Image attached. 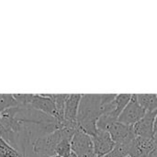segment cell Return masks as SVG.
<instances>
[{"label": "cell", "instance_id": "6da1fadb", "mask_svg": "<svg viewBox=\"0 0 157 157\" xmlns=\"http://www.w3.org/2000/svg\"><path fill=\"white\" fill-rule=\"evenodd\" d=\"M102 114L101 95H82L77 114V126L80 130L92 137L98 131V121Z\"/></svg>", "mask_w": 157, "mask_h": 157}, {"label": "cell", "instance_id": "7a4b0ae2", "mask_svg": "<svg viewBox=\"0 0 157 157\" xmlns=\"http://www.w3.org/2000/svg\"><path fill=\"white\" fill-rule=\"evenodd\" d=\"M63 138L62 129L35 140L32 144L33 157H52L56 155V147Z\"/></svg>", "mask_w": 157, "mask_h": 157}, {"label": "cell", "instance_id": "3957f363", "mask_svg": "<svg viewBox=\"0 0 157 157\" xmlns=\"http://www.w3.org/2000/svg\"><path fill=\"white\" fill-rule=\"evenodd\" d=\"M71 148L77 157H96L91 136L79 128L76 129L72 138Z\"/></svg>", "mask_w": 157, "mask_h": 157}, {"label": "cell", "instance_id": "277c9868", "mask_svg": "<svg viewBox=\"0 0 157 157\" xmlns=\"http://www.w3.org/2000/svg\"><path fill=\"white\" fill-rule=\"evenodd\" d=\"M145 113L146 112L143 109L138 102L137 94H132L130 102L120 115L118 121L125 125L133 126L141 119H143Z\"/></svg>", "mask_w": 157, "mask_h": 157}, {"label": "cell", "instance_id": "5b68a950", "mask_svg": "<svg viewBox=\"0 0 157 157\" xmlns=\"http://www.w3.org/2000/svg\"><path fill=\"white\" fill-rule=\"evenodd\" d=\"M82 95L81 94H70L64 108V114H63V121L62 124V128H71V129H77V114L79 104L81 100Z\"/></svg>", "mask_w": 157, "mask_h": 157}, {"label": "cell", "instance_id": "8992f818", "mask_svg": "<svg viewBox=\"0 0 157 157\" xmlns=\"http://www.w3.org/2000/svg\"><path fill=\"white\" fill-rule=\"evenodd\" d=\"M94 144L96 157H103L109 154L116 145L108 132L98 129L97 132L91 137Z\"/></svg>", "mask_w": 157, "mask_h": 157}, {"label": "cell", "instance_id": "52a82bcc", "mask_svg": "<svg viewBox=\"0 0 157 157\" xmlns=\"http://www.w3.org/2000/svg\"><path fill=\"white\" fill-rule=\"evenodd\" d=\"M157 110L154 112H146L145 115L137 123L132 126V130L136 137L154 138L155 137V121Z\"/></svg>", "mask_w": 157, "mask_h": 157}, {"label": "cell", "instance_id": "ba28073f", "mask_svg": "<svg viewBox=\"0 0 157 157\" xmlns=\"http://www.w3.org/2000/svg\"><path fill=\"white\" fill-rule=\"evenodd\" d=\"M132 94H120L117 95L115 99L109 103L108 105L104 106L103 110V116H106L109 119L118 121L120 115L123 111V109L126 108L128 103L131 100Z\"/></svg>", "mask_w": 157, "mask_h": 157}, {"label": "cell", "instance_id": "9c48e42d", "mask_svg": "<svg viewBox=\"0 0 157 157\" xmlns=\"http://www.w3.org/2000/svg\"><path fill=\"white\" fill-rule=\"evenodd\" d=\"M30 108L57 120V110L51 94L34 95L30 103Z\"/></svg>", "mask_w": 157, "mask_h": 157}, {"label": "cell", "instance_id": "30bf717a", "mask_svg": "<svg viewBox=\"0 0 157 157\" xmlns=\"http://www.w3.org/2000/svg\"><path fill=\"white\" fill-rule=\"evenodd\" d=\"M136 138V135L133 133L132 135H131L126 141L120 143V144H116L115 147L106 155L103 157H127L130 155V151H131V147L132 144L133 140Z\"/></svg>", "mask_w": 157, "mask_h": 157}, {"label": "cell", "instance_id": "8fae6325", "mask_svg": "<svg viewBox=\"0 0 157 157\" xmlns=\"http://www.w3.org/2000/svg\"><path fill=\"white\" fill-rule=\"evenodd\" d=\"M137 99L145 112H154L157 110L156 94H137Z\"/></svg>", "mask_w": 157, "mask_h": 157}, {"label": "cell", "instance_id": "7c38bea8", "mask_svg": "<svg viewBox=\"0 0 157 157\" xmlns=\"http://www.w3.org/2000/svg\"><path fill=\"white\" fill-rule=\"evenodd\" d=\"M69 97V94H52V98L55 104V108L57 110V121L60 122L61 126L63 121V114H64V108L66 100Z\"/></svg>", "mask_w": 157, "mask_h": 157}, {"label": "cell", "instance_id": "4fadbf2b", "mask_svg": "<svg viewBox=\"0 0 157 157\" xmlns=\"http://www.w3.org/2000/svg\"><path fill=\"white\" fill-rule=\"evenodd\" d=\"M0 157H23V155L0 137Z\"/></svg>", "mask_w": 157, "mask_h": 157}, {"label": "cell", "instance_id": "5bb4252c", "mask_svg": "<svg viewBox=\"0 0 157 157\" xmlns=\"http://www.w3.org/2000/svg\"><path fill=\"white\" fill-rule=\"evenodd\" d=\"M17 106V102L13 94H0V112H4Z\"/></svg>", "mask_w": 157, "mask_h": 157}, {"label": "cell", "instance_id": "9a60e30c", "mask_svg": "<svg viewBox=\"0 0 157 157\" xmlns=\"http://www.w3.org/2000/svg\"><path fill=\"white\" fill-rule=\"evenodd\" d=\"M157 133V115L155 117V134Z\"/></svg>", "mask_w": 157, "mask_h": 157}, {"label": "cell", "instance_id": "2e32d148", "mask_svg": "<svg viewBox=\"0 0 157 157\" xmlns=\"http://www.w3.org/2000/svg\"><path fill=\"white\" fill-rule=\"evenodd\" d=\"M70 157H77V156H76V155H75L74 153H72V155H70Z\"/></svg>", "mask_w": 157, "mask_h": 157}, {"label": "cell", "instance_id": "e0dca14e", "mask_svg": "<svg viewBox=\"0 0 157 157\" xmlns=\"http://www.w3.org/2000/svg\"><path fill=\"white\" fill-rule=\"evenodd\" d=\"M52 157H61V156H59V155H53V156H52Z\"/></svg>", "mask_w": 157, "mask_h": 157}, {"label": "cell", "instance_id": "ac0fdd59", "mask_svg": "<svg viewBox=\"0 0 157 157\" xmlns=\"http://www.w3.org/2000/svg\"><path fill=\"white\" fill-rule=\"evenodd\" d=\"M127 157H130V156H127Z\"/></svg>", "mask_w": 157, "mask_h": 157}]
</instances>
